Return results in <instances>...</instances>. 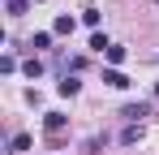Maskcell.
Returning a JSON list of instances; mask_svg holds the SVG:
<instances>
[{"label":"cell","mask_w":159,"mask_h":155,"mask_svg":"<svg viewBox=\"0 0 159 155\" xmlns=\"http://www.w3.org/2000/svg\"><path fill=\"white\" fill-rule=\"evenodd\" d=\"M151 112H155L151 103H125V108H120V116H125V121H133V125H138V121H146Z\"/></svg>","instance_id":"obj_1"},{"label":"cell","mask_w":159,"mask_h":155,"mask_svg":"<svg viewBox=\"0 0 159 155\" xmlns=\"http://www.w3.org/2000/svg\"><path fill=\"white\" fill-rule=\"evenodd\" d=\"M56 91H60L65 99H73V95H78V91H82V82H78V78H73V73H65V78H60V82H56Z\"/></svg>","instance_id":"obj_2"},{"label":"cell","mask_w":159,"mask_h":155,"mask_svg":"<svg viewBox=\"0 0 159 155\" xmlns=\"http://www.w3.org/2000/svg\"><path fill=\"white\" fill-rule=\"evenodd\" d=\"M103 82L112 86V91H125V86H129V78L120 73V69H103Z\"/></svg>","instance_id":"obj_3"},{"label":"cell","mask_w":159,"mask_h":155,"mask_svg":"<svg viewBox=\"0 0 159 155\" xmlns=\"http://www.w3.org/2000/svg\"><path fill=\"white\" fill-rule=\"evenodd\" d=\"M30 147H34V138H30V134H13V142H9V151H13V155L30 151Z\"/></svg>","instance_id":"obj_4"},{"label":"cell","mask_w":159,"mask_h":155,"mask_svg":"<svg viewBox=\"0 0 159 155\" xmlns=\"http://www.w3.org/2000/svg\"><path fill=\"white\" fill-rule=\"evenodd\" d=\"M43 129H48V134H60V129H65V112H48V116H43Z\"/></svg>","instance_id":"obj_5"},{"label":"cell","mask_w":159,"mask_h":155,"mask_svg":"<svg viewBox=\"0 0 159 155\" xmlns=\"http://www.w3.org/2000/svg\"><path fill=\"white\" fill-rule=\"evenodd\" d=\"M4 9H9V17H22L30 9V0H4Z\"/></svg>","instance_id":"obj_6"},{"label":"cell","mask_w":159,"mask_h":155,"mask_svg":"<svg viewBox=\"0 0 159 155\" xmlns=\"http://www.w3.org/2000/svg\"><path fill=\"white\" fill-rule=\"evenodd\" d=\"M73 17H69V13H60V17H56V35H73Z\"/></svg>","instance_id":"obj_7"},{"label":"cell","mask_w":159,"mask_h":155,"mask_svg":"<svg viewBox=\"0 0 159 155\" xmlns=\"http://www.w3.org/2000/svg\"><path fill=\"white\" fill-rule=\"evenodd\" d=\"M120 142H125V147H133V142H142V125H129L125 134H120Z\"/></svg>","instance_id":"obj_8"},{"label":"cell","mask_w":159,"mask_h":155,"mask_svg":"<svg viewBox=\"0 0 159 155\" xmlns=\"http://www.w3.org/2000/svg\"><path fill=\"white\" fill-rule=\"evenodd\" d=\"M103 56H107V65H120V60H125V48H120V43H112Z\"/></svg>","instance_id":"obj_9"},{"label":"cell","mask_w":159,"mask_h":155,"mask_svg":"<svg viewBox=\"0 0 159 155\" xmlns=\"http://www.w3.org/2000/svg\"><path fill=\"white\" fill-rule=\"evenodd\" d=\"M48 43H52V35H48V30H39V35L30 39V48H34V52H43V48H48Z\"/></svg>","instance_id":"obj_10"},{"label":"cell","mask_w":159,"mask_h":155,"mask_svg":"<svg viewBox=\"0 0 159 155\" xmlns=\"http://www.w3.org/2000/svg\"><path fill=\"white\" fill-rule=\"evenodd\" d=\"M90 48H95V52H107L112 43H107V35H99V30H95V35H90Z\"/></svg>","instance_id":"obj_11"},{"label":"cell","mask_w":159,"mask_h":155,"mask_svg":"<svg viewBox=\"0 0 159 155\" xmlns=\"http://www.w3.org/2000/svg\"><path fill=\"white\" fill-rule=\"evenodd\" d=\"M99 17H103L99 9H86V13H82V22H86V26H99Z\"/></svg>","instance_id":"obj_12"},{"label":"cell","mask_w":159,"mask_h":155,"mask_svg":"<svg viewBox=\"0 0 159 155\" xmlns=\"http://www.w3.org/2000/svg\"><path fill=\"white\" fill-rule=\"evenodd\" d=\"M30 4H34V0H30Z\"/></svg>","instance_id":"obj_13"}]
</instances>
